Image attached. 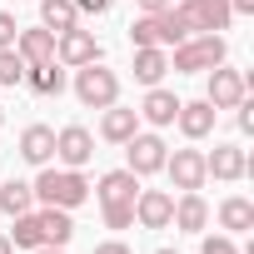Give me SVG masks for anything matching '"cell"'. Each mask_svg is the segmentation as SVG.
I'll return each mask as SVG.
<instances>
[{
    "label": "cell",
    "instance_id": "6da1fadb",
    "mask_svg": "<svg viewBox=\"0 0 254 254\" xmlns=\"http://www.w3.org/2000/svg\"><path fill=\"white\" fill-rule=\"evenodd\" d=\"M35 190V199L40 204H55V209H80L85 199H90V180L80 175V170H55V165H40V180L30 185Z\"/></svg>",
    "mask_w": 254,
    "mask_h": 254
},
{
    "label": "cell",
    "instance_id": "7a4b0ae2",
    "mask_svg": "<svg viewBox=\"0 0 254 254\" xmlns=\"http://www.w3.org/2000/svg\"><path fill=\"white\" fill-rule=\"evenodd\" d=\"M224 55H229V45H224V35H190V40H180L175 50H170V70L175 75H204V70H214V65H224Z\"/></svg>",
    "mask_w": 254,
    "mask_h": 254
},
{
    "label": "cell",
    "instance_id": "3957f363",
    "mask_svg": "<svg viewBox=\"0 0 254 254\" xmlns=\"http://www.w3.org/2000/svg\"><path fill=\"white\" fill-rule=\"evenodd\" d=\"M75 100H80L85 110H105V105H115V100H120V75H115L105 60L80 65V70H75Z\"/></svg>",
    "mask_w": 254,
    "mask_h": 254
},
{
    "label": "cell",
    "instance_id": "277c9868",
    "mask_svg": "<svg viewBox=\"0 0 254 254\" xmlns=\"http://www.w3.org/2000/svg\"><path fill=\"white\" fill-rule=\"evenodd\" d=\"M175 10L185 15V25H190V35H219V30H229V20H234V10H229V0H175Z\"/></svg>",
    "mask_w": 254,
    "mask_h": 254
},
{
    "label": "cell",
    "instance_id": "5b68a950",
    "mask_svg": "<svg viewBox=\"0 0 254 254\" xmlns=\"http://www.w3.org/2000/svg\"><path fill=\"white\" fill-rule=\"evenodd\" d=\"M165 155H170V145L160 140V135H145V130H135L130 140H125V170L130 175H160L165 170Z\"/></svg>",
    "mask_w": 254,
    "mask_h": 254
},
{
    "label": "cell",
    "instance_id": "8992f818",
    "mask_svg": "<svg viewBox=\"0 0 254 254\" xmlns=\"http://www.w3.org/2000/svg\"><path fill=\"white\" fill-rule=\"evenodd\" d=\"M55 60L65 65V70H80V65H95V60H105V45L95 40V30H60L55 35Z\"/></svg>",
    "mask_w": 254,
    "mask_h": 254
},
{
    "label": "cell",
    "instance_id": "52a82bcc",
    "mask_svg": "<svg viewBox=\"0 0 254 254\" xmlns=\"http://www.w3.org/2000/svg\"><path fill=\"white\" fill-rule=\"evenodd\" d=\"M204 75H209L204 100H209L214 110H234V105L249 95V75H244V70H234V65H214V70H204Z\"/></svg>",
    "mask_w": 254,
    "mask_h": 254
},
{
    "label": "cell",
    "instance_id": "ba28073f",
    "mask_svg": "<svg viewBox=\"0 0 254 254\" xmlns=\"http://www.w3.org/2000/svg\"><path fill=\"white\" fill-rule=\"evenodd\" d=\"M55 160L65 170H85L95 160V135L85 130V125H65V130H55Z\"/></svg>",
    "mask_w": 254,
    "mask_h": 254
},
{
    "label": "cell",
    "instance_id": "9c48e42d",
    "mask_svg": "<svg viewBox=\"0 0 254 254\" xmlns=\"http://www.w3.org/2000/svg\"><path fill=\"white\" fill-rule=\"evenodd\" d=\"M165 175H170V185L175 190H204V150H175V155H165Z\"/></svg>",
    "mask_w": 254,
    "mask_h": 254
},
{
    "label": "cell",
    "instance_id": "30bf717a",
    "mask_svg": "<svg viewBox=\"0 0 254 254\" xmlns=\"http://www.w3.org/2000/svg\"><path fill=\"white\" fill-rule=\"evenodd\" d=\"M170 214H175L170 190H140L135 194V224L140 229H170Z\"/></svg>",
    "mask_w": 254,
    "mask_h": 254
},
{
    "label": "cell",
    "instance_id": "8fae6325",
    "mask_svg": "<svg viewBox=\"0 0 254 254\" xmlns=\"http://www.w3.org/2000/svg\"><path fill=\"white\" fill-rule=\"evenodd\" d=\"M204 175H209V180L234 185V180H244V175H249V155H244L239 145H214V150L204 155Z\"/></svg>",
    "mask_w": 254,
    "mask_h": 254
},
{
    "label": "cell",
    "instance_id": "7c38bea8",
    "mask_svg": "<svg viewBox=\"0 0 254 254\" xmlns=\"http://www.w3.org/2000/svg\"><path fill=\"white\" fill-rule=\"evenodd\" d=\"M170 224H175L180 234H204V224H209V204H204V194H199V190H180Z\"/></svg>",
    "mask_w": 254,
    "mask_h": 254
},
{
    "label": "cell",
    "instance_id": "4fadbf2b",
    "mask_svg": "<svg viewBox=\"0 0 254 254\" xmlns=\"http://www.w3.org/2000/svg\"><path fill=\"white\" fill-rule=\"evenodd\" d=\"M214 120H219V110H214L209 100H180L175 125H180V135H185V140H204V135L214 130Z\"/></svg>",
    "mask_w": 254,
    "mask_h": 254
},
{
    "label": "cell",
    "instance_id": "5bb4252c",
    "mask_svg": "<svg viewBox=\"0 0 254 254\" xmlns=\"http://www.w3.org/2000/svg\"><path fill=\"white\" fill-rule=\"evenodd\" d=\"M20 160L25 165H55V130L50 125H25L20 130Z\"/></svg>",
    "mask_w": 254,
    "mask_h": 254
},
{
    "label": "cell",
    "instance_id": "9a60e30c",
    "mask_svg": "<svg viewBox=\"0 0 254 254\" xmlns=\"http://www.w3.org/2000/svg\"><path fill=\"white\" fill-rule=\"evenodd\" d=\"M135 130H140V110H125L120 100H115V105H105V115H100V140L125 145Z\"/></svg>",
    "mask_w": 254,
    "mask_h": 254
},
{
    "label": "cell",
    "instance_id": "2e32d148",
    "mask_svg": "<svg viewBox=\"0 0 254 254\" xmlns=\"http://www.w3.org/2000/svg\"><path fill=\"white\" fill-rule=\"evenodd\" d=\"M95 194H100V204H135V194H140V175H130V170H105Z\"/></svg>",
    "mask_w": 254,
    "mask_h": 254
},
{
    "label": "cell",
    "instance_id": "e0dca14e",
    "mask_svg": "<svg viewBox=\"0 0 254 254\" xmlns=\"http://www.w3.org/2000/svg\"><path fill=\"white\" fill-rule=\"evenodd\" d=\"M175 115H180V95L165 90V85H150V95L140 105V120H150L155 130H165V125H175Z\"/></svg>",
    "mask_w": 254,
    "mask_h": 254
},
{
    "label": "cell",
    "instance_id": "ac0fdd59",
    "mask_svg": "<svg viewBox=\"0 0 254 254\" xmlns=\"http://www.w3.org/2000/svg\"><path fill=\"white\" fill-rule=\"evenodd\" d=\"M35 219H40V234H45V244H50V249H65V244L75 239V219H70V209L40 204V209H35Z\"/></svg>",
    "mask_w": 254,
    "mask_h": 254
},
{
    "label": "cell",
    "instance_id": "d6986e66",
    "mask_svg": "<svg viewBox=\"0 0 254 254\" xmlns=\"http://www.w3.org/2000/svg\"><path fill=\"white\" fill-rule=\"evenodd\" d=\"M15 50H20L25 65H45V60H55V30H45V25L20 30V35H15Z\"/></svg>",
    "mask_w": 254,
    "mask_h": 254
},
{
    "label": "cell",
    "instance_id": "ffe728a7",
    "mask_svg": "<svg viewBox=\"0 0 254 254\" xmlns=\"http://www.w3.org/2000/svg\"><path fill=\"white\" fill-rule=\"evenodd\" d=\"M20 85H30L35 95H60V90H65V65H60V60L25 65V80H20Z\"/></svg>",
    "mask_w": 254,
    "mask_h": 254
},
{
    "label": "cell",
    "instance_id": "44dd1931",
    "mask_svg": "<svg viewBox=\"0 0 254 254\" xmlns=\"http://www.w3.org/2000/svg\"><path fill=\"white\" fill-rule=\"evenodd\" d=\"M219 229H224V234H249V229H254V204H249L244 194H229V199L219 204Z\"/></svg>",
    "mask_w": 254,
    "mask_h": 254
},
{
    "label": "cell",
    "instance_id": "7402d4cb",
    "mask_svg": "<svg viewBox=\"0 0 254 254\" xmlns=\"http://www.w3.org/2000/svg\"><path fill=\"white\" fill-rule=\"evenodd\" d=\"M165 75H170V55H165L160 45L135 50V80H140V85H160Z\"/></svg>",
    "mask_w": 254,
    "mask_h": 254
},
{
    "label": "cell",
    "instance_id": "603a6c76",
    "mask_svg": "<svg viewBox=\"0 0 254 254\" xmlns=\"http://www.w3.org/2000/svg\"><path fill=\"white\" fill-rule=\"evenodd\" d=\"M40 25L45 30H75L80 25V10H75V0H40Z\"/></svg>",
    "mask_w": 254,
    "mask_h": 254
},
{
    "label": "cell",
    "instance_id": "cb8c5ba5",
    "mask_svg": "<svg viewBox=\"0 0 254 254\" xmlns=\"http://www.w3.org/2000/svg\"><path fill=\"white\" fill-rule=\"evenodd\" d=\"M0 209H5L10 219H15V214H30V209H35V190H30L25 180H5V185H0Z\"/></svg>",
    "mask_w": 254,
    "mask_h": 254
},
{
    "label": "cell",
    "instance_id": "d4e9b609",
    "mask_svg": "<svg viewBox=\"0 0 254 254\" xmlns=\"http://www.w3.org/2000/svg\"><path fill=\"white\" fill-rule=\"evenodd\" d=\"M5 239H10L15 249H30V254H35V249L45 244V234H40V219H35V209H30V214H15V219H10V234H5Z\"/></svg>",
    "mask_w": 254,
    "mask_h": 254
},
{
    "label": "cell",
    "instance_id": "484cf974",
    "mask_svg": "<svg viewBox=\"0 0 254 254\" xmlns=\"http://www.w3.org/2000/svg\"><path fill=\"white\" fill-rule=\"evenodd\" d=\"M155 20H160V40H165V50H175L180 40H190V25H185V15H180L175 5H170V10H160Z\"/></svg>",
    "mask_w": 254,
    "mask_h": 254
},
{
    "label": "cell",
    "instance_id": "4316f807",
    "mask_svg": "<svg viewBox=\"0 0 254 254\" xmlns=\"http://www.w3.org/2000/svg\"><path fill=\"white\" fill-rule=\"evenodd\" d=\"M130 45H135V50H145V45H160V50H165V40H160V20H155V15L130 20Z\"/></svg>",
    "mask_w": 254,
    "mask_h": 254
},
{
    "label": "cell",
    "instance_id": "83f0119b",
    "mask_svg": "<svg viewBox=\"0 0 254 254\" xmlns=\"http://www.w3.org/2000/svg\"><path fill=\"white\" fill-rule=\"evenodd\" d=\"M25 80V60H20V50L10 45V50H0V90L5 85H20Z\"/></svg>",
    "mask_w": 254,
    "mask_h": 254
},
{
    "label": "cell",
    "instance_id": "f1b7e54d",
    "mask_svg": "<svg viewBox=\"0 0 254 254\" xmlns=\"http://www.w3.org/2000/svg\"><path fill=\"white\" fill-rule=\"evenodd\" d=\"M105 214V229H130L135 224V204H100Z\"/></svg>",
    "mask_w": 254,
    "mask_h": 254
},
{
    "label": "cell",
    "instance_id": "f546056e",
    "mask_svg": "<svg viewBox=\"0 0 254 254\" xmlns=\"http://www.w3.org/2000/svg\"><path fill=\"white\" fill-rule=\"evenodd\" d=\"M199 254H239V249H234V234H204Z\"/></svg>",
    "mask_w": 254,
    "mask_h": 254
},
{
    "label": "cell",
    "instance_id": "4dcf8cb0",
    "mask_svg": "<svg viewBox=\"0 0 254 254\" xmlns=\"http://www.w3.org/2000/svg\"><path fill=\"white\" fill-rule=\"evenodd\" d=\"M15 35H20L15 15H10V10H0V50H10V45H15Z\"/></svg>",
    "mask_w": 254,
    "mask_h": 254
},
{
    "label": "cell",
    "instance_id": "1f68e13d",
    "mask_svg": "<svg viewBox=\"0 0 254 254\" xmlns=\"http://www.w3.org/2000/svg\"><path fill=\"white\" fill-rule=\"evenodd\" d=\"M234 110H239V115H234V120H239V130H244V135H254V100L244 95V100H239Z\"/></svg>",
    "mask_w": 254,
    "mask_h": 254
},
{
    "label": "cell",
    "instance_id": "d6a6232c",
    "mask_svg": "<svg viewBox=\"0 0 254 254\" xmlns=\"http://www.w3.org/2000/svg\"><path fill=\"white\" fill-rule=\"evenodd\" d=\"M110 5H115V0H75V10H80V15H105Z\"/></svg>",
    "mask_w": 254,
    "mask_h": 254
},
{
    "label": "cell",
    "instance_id": "836d02e7",
    "mask_svg": "<svg viewBox=\"0 0 254 254\" xmlns=\"http://www.w3.org/2000/svg\"><path fill=\"white\" fill-rule=\"evenodd\" d=\"M135 5H140V15H160V10L175 5V0H135Z\"/></svg>",
    "mask_w": 254,
    "mask_h": 254
},
{
    "label": "cell",
    "instance_id": "e575fe53",
    "mask_svg": "<svg viewBox=\"0 0 254 254\" xmlns=\"http://www.w3.org/2000/svg\"><path fill=\"white\" fill-rule=\"evenodd\" d=\"M95 254H130V244H120V239H105V244H95Z\"/></svg>",
    "mask_w": 254,
    "mask_h": 254
},
{
    "label": "cell",
    "instance_id": "d590c367",
    "mask_svg": "<svg viewBox=\"0 0 254 254\" xmlns=\"http://www.w3.org/2000/svg\"><path fill=\"white\" fill-rule=\"evenodd\" d=\"M229 10L234 15H254V0H229Z\"/></svg>",
    "mask_w": 254,
    "mask_h": 254
},
{
    "label": "cell",
    "instance_id": "8d00e7d4",
    "mask_svg": "<svg viewBox=\"0 0 254 254\" xmlns=\"http://www.w3.org/2000/svg\"><path fill=\"white\" fill-rule=\"evenodd\" d=\"M0 254H15V244H10V239H5V234H0Z\"/></svg>",
    "mask_w": 254,
    "mask_h": 254
},
{
    "label": "cell",
    "instance_id": "74e56055",
    "mask_svg": "<svg viewBox=\"0 0 254 254\" xmlns=\"http://www.w3.org/2000/svg\"><path fill=\"white\" fill-rule=\"evenodd\" d=\"M35 254H65V249H50V244H40V249H35Z\"/></svg>",
    "mask_w": 254,
    "mask_h": 254
},
{
    "label": "cell",
    "instance_id": "f35d334b",
    "mask_svg": "<svg viewBox=\"0 0 254 254\" xmlns=\"http://www.w3.org/2000/svg\"><path fill=\"white\" fill-rule=\"evenodd\" d=\"M155 254H180V249H155Z\"/></svg>",
    "mask_w": 254,
    "mask_h": 254
},
{
    "label": "cell",
    "instance_id": "ab89813d",
    "mask_svg": "<svg viewBox=\"0 0 254 254\" xmlns=\"http://www.w3.org/2000/svg\"><path fill=\"white\" fill-rule=\"evenodd\" d=\"M0 125H5V110H0Z\"/></svg>",
    "mask_w": 254,
    "mask_h": 254
}]
</instances>
